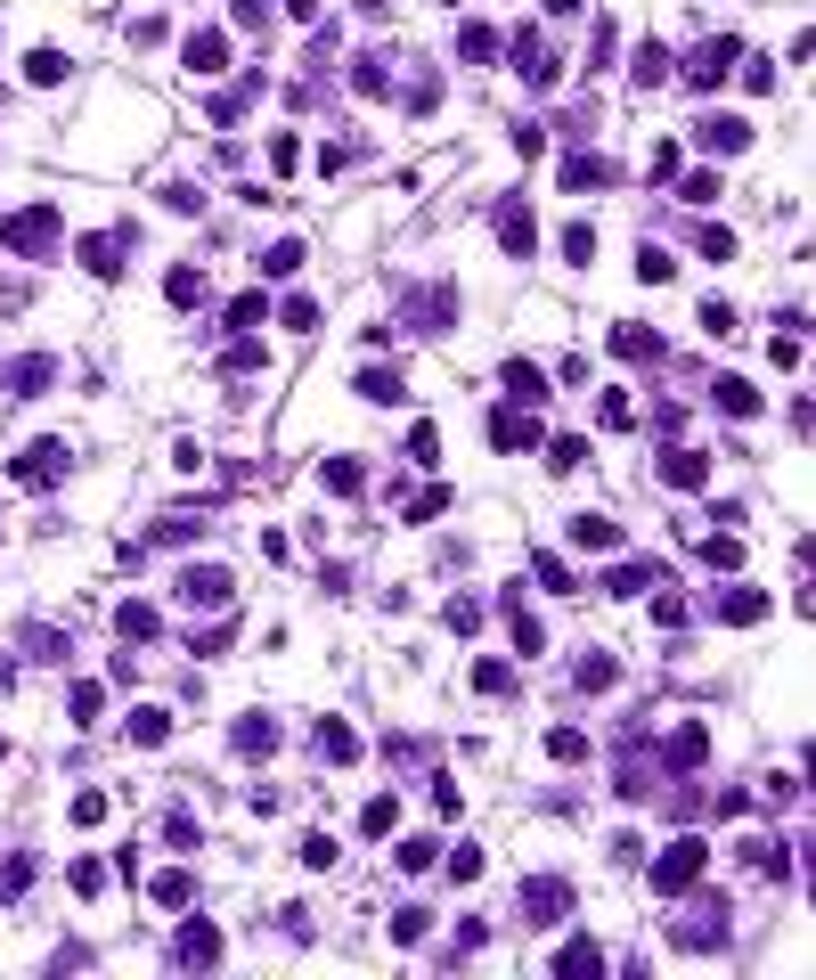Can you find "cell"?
I'll use <instances>...</instances> for the list:
<instances>
[{
  "instance_id": "1",
  "label": "cell",
  "mask_w": 816,
  "mask_h": 980,
  "mask_svg": "<svg viewBox=\"0 0 816 980\" xmlns=\"http://www.w3.org/2000/svg\"><path fill=\"white\" fill-rule=\"evenodd\" d=\"M694 874H702V842H669V858L653 866V883H662V891H686Z\"/></svg>"
}]
</instances>
